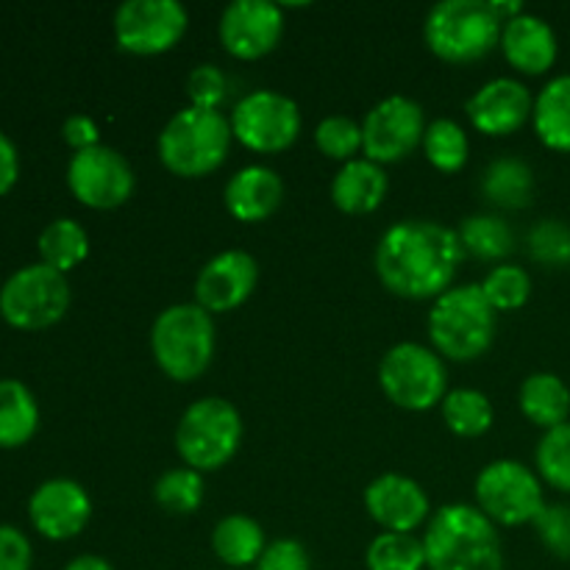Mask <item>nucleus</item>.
<instances>
[{
  "mask_svg": "<svg viewBox=\"0 0 570 570\" xmlns=\"http://www.w3.org/2000/svg\"><path fill=\"white\" fill-rule=\"evenodd\" d=\"M504 22L493 14L490 0H443L423 22V39L438 59L449 65H473L499 48Z\"/></svg>",
  "mask_w": 570,
  "mask_h": 570,
  "instance_id": "5",
  "label": "nucleus"
},
{
  "mask_svg": "<svg viewBox=\"0 0 570 570\" xmlns=\"http://www.w3.org/2000/svg\"><path fill=\"white\" fill-rule=\"evenodd\" d=\"M482 193L490 204L501 209H523L534 195L532 167L521 159H499L488 167L482 178Z\"/></svg>",
  "mask_w": 570,
  "mask_h": 570,
  "instance_id": "28",
  "label": "nucleus"
},
{
  "mask_svg": "<svg viewBox=\"0 0 570 570\" xmlns=\"http://www.w3.org/2000/svg\"><path fill=\"white\" fill-rule=\"evenodd\" d=\"M232 139V122L220 111L187 106L161 128L156 150L173 176L204 178L226 161Z\"/></svg>",
  "mask_w": 570,
  "mask_h": 570,
  "instance_id": "3",
  "label": "nucleus"
},
{
  "mask_svg": "<svg viewBox=\"0 0 570 570\" xmlns=\"http://www.w3.org/2000/svg\"><path fill=\"white\" fill-rule=\"evenodd\" d=\"M89 254V237L87 228L81 223L70 220V217H59V220L48 223L39 234V256L42 265L53 267L59 273H70L87 259Z\"/></svg>",
  "mask_w": 570,
  "mask_h": 570,
  "instance_id": "27",
  "label": "nucleus"
},
{
  "mask_svg": "<svg viewBox=\"0 0 570 570\" xmlns=\"http://www.w3.org/2000/svg\"><path fill=\"white\" fill-rule=\"evenodd\" d=\"M365 566L367 570H423L426 568L423 540H417L415 534L382 532L367 546Z\"/></svg>",
  "mask_w": 570,
  "mask_h": 570,
  "instance_id": "32",
  "label": "nucleus"
},
{
  "mask_svg": "<svg viewBox=\"0 0 570 570\" xmlns=\"http://www.w3.org/2000/svg\"><path fill=\"white\" fill-rule=\"evenodd\" d=\"M61 137H65V142L70 145L76 154L78 150H89V148H95V145H100L98 126H95L92 117H87V115L67 117L65 126H61Z\"/></svg>",
  "mask_w": 570,
  "mask_h": 570,
  "instance_id": "42",
  "label": "nucleus"
},
{
  "mask_svg": "<svg viewBox=\"0 0 570 570\" xmlns=\"http://www.w3.org/2000/svg\"><path fill=\"white\" fill-rule=\"evenodd\" d=\"M501 50L504 59L515 67L523 76H543L554 67L560 45H557V33L543 17L538 14H518L515 20L504 22L501 31Z\"/></svg>",
  "mask_w": 570,
  "mask_h": 570,
  "instance_id": "20",
  "label": "nucleus"
},
{
  "mask_svg": "<svg viewBox=\"0 0 570 570\" xmlns=\"http://www.w3.org/2000/svg\"><path fill=\"white\" fill-rule=\"evenodd\" d=\"M234 139L254 154H282L298 139L301 109L293 98L273 89L248 92L232 111Z\"/></svg>",
  "mask_w": 570,
  "mask_h": 570,
  "instance_id": "11",
  "label": "nucleus"
},
{
  "mask_svg": "<svg viewBox=\"0 0 570 570\" xmlns=\"http://www.w3.org/2000/svg\"><path fill=\"white\" fill-rule=\"evenodd\" d=\"M31 540H28L17 527L0 523V570H31Z\"/></svg>",
  "mask_w": 570,
  "mask_h": 570,
  "instance_id": "41",
  "label": "nucleus"
},
{
  "mask_svg": "<svg viewBox=\"0 0 570 570\" xmlns=\"http://www.w3.org/2000/svg\"><path fill=\"white\" fill-rule=\"evenodd\" d=\"M465 259L454 228L432 220H404L382 234L376 245V276L406 301L440 298Z\"/></svg>",
  "mask_w": 570,
  "mask_h": 570,
  "instance_id": "1",
  "label": "nucleus"
},
{
  "mask_svg": "<svg viewBox=\"0 0 570 570\" xmlns=\"http://www.w3.org/2000/svg\"><path fill=\"white\" fill-rule=\"evenodd\" d=\"M521 412L543 432L562 426L570 417V390L557 373H532L521 384Z\"/></svg>",
  "mask_w": 570,
  "mask_h": 570,
  "instance_id": "24",
  "label": "nucleus"
},
{
  "mask_svg": "<svg viewBox=\"0 0 570 570\" xmlns=\"http://www.w3.org/2000/svg\"><path fill=\"white\" fill-rule=\"evenodd\" d=\"M387 195V173L371 159L345 161L332 181V200L345 215H371Z\"/></svg>",
  "mask_w": 570,
  "mask_h": 570,
  "instance_id": "22",
  "label": "nucleus"
},
{
  "mask_svg": "<svg viewBox=\"0 0 570 570\" xmlns=\"http://www.w3.org/2000/svg\"><path fill=\"white\" fill-rule=\"evenodd\" d=\"M223 200L234 220L262 223L282 206L284 181L273 167L248 165L228 178Z\"/></svg>",
  "mask_w": 570,
  "mask_h": 570,
  "instance_id": "21",
  "label": "nucleus"
},
{
  "mask_svg": "<svg viewBox=\"0 0 570 570\" xmlns=\"http://www.w3.org/2000/svg\"><path fill=\"white\" fill-rule=\"evenodd\" d=\"M379 384L399 410L426 412L449 395V371L434 348L399 343L379 362Z\"/></svg>",
  "mask_w": 570,
  "mask_h": 570,
  "instance_id": "8",
  "label": "nucleus"
},
{
  "mask_svg": "<svg viewBox=\"0 0 570 570\" xmlns=\"http://www.w3.org/2000/svg\"><path fill=\"white\" fill-rule=\"evenodd\" d=\"M65 570H115V568H111L109 562L104 560V557L81 554V557H76V560H72V562H67Z\"/></svg>",
  "mask_w": 570,
  "mask_h": 570,
  "instance_id": "45",
  "label": "nucleus"
},
{
  "mask_svg": "<svg viewBox=\"0 0 570 570\" xmlns=\"http://www.w3.org/2000/svg\"><path fill=\"white\" fill-rule=\"evenodd\" d=\"M154 499L170 515H189L204 504V476L193 468H173L154 484Z\"/></svg>",
  "mask_w": 570,
  "mask_h": 570,
  "instance_id": "33",
  "label": "nucleus"
},
{
  "mask_svg": "<svg viewBox=\"0 0 570 570\" xmlns=\"http://www.w3.org/2000/svg\"><path fill=\"white\" fill-rule=\"evenodd\" d=\"M39 429V406L17 379H0V449H22Z\"/></svg>",
  "mask_w": 570,
  "mask_h": 570,
  "instance_id": "25",
  "label": "nucleus"
},
{
  "mask_svg": "<svg viewBox=\"0 0 570 570\" xmlns=\"http://www.w3.org/2000/svg\"><path fill=\"white\" fill-rule=\"evenodd\" d=\"M495 315L479 284H460L434 298L429 312V337L445 360H479L493 345Z\"/></svg>",
  "mask_w": 570,
  "mask_h": 570,
  "instance_id": "4",
  "label": "nucleus"
},
{
  "mask_svg": "<svg viewBox=\"0 0 570 570\" xmlns=\"http://www.w3.org/2000/svg\"><path fill=\"white\" fill-rule=\"evenodd\" d=\"M532 126L540 142L557 154H570V72L546 83L534 98Z\"/></svg>",
  "mask_w": 570,
  "mask_h": 570,
  "instance_id": "23",
  "label": "nucleus"
},
{
  "mask_svg": "<svg viewBox=\"0 0 570 570\" xmlns=\"http://www.w3.org/2000/svg\"><path fill=\"white\" fill-rule=\"evenodd\" d=\"M423 134H426V117L421 104L406 95H390L367 111L362 122V150L365 159L376 165H393L421 148Z\"/></svg>",
  "mask_w": 570,
  "mask_h": 570,
  "instance_id": "13",
  "label": "nucleus"
},
{
  "mask_svg": "<svg viewBox=\"0 0 570 570\" xmlns=\"http://www.w3.org/2000/svg\"><path fill=\"white\" fill-rule=\"evenodd\" d=\"M443 421L456 438H482L493 426V404L484 393L471 387L451 390L443 399Z\"/></svg>",
  "mask_w": 570,
  "mask_h": 570,
  "instance_id": "29",
  "label": "nucleus"
},
{
  "mask_svg": "<svg viewBox=\"0 0 570 570\" xmlns=\"http://www.w3.org/2000/svg\"><path fill=\"white\" fill-rule=\"evenodd\" d=\"M67 187L87 209L109 212L126 204L134 193V170L126 156L106 145L72 154L67 165Z\"/></svg>",
  "mask_w": 570,
  "mask_h": 570,
  "instance_id": "14",
  "label": "nucleus"
},
{
  "mask_svg": "<svg viewBox=\"0 0 570 570\" xmlns=\"http://www.w3.org/2000/svg\"><path fill=\"white\" fill-rule=\"evenodd\" d=\"M70 309V282L65 273L42 265H26L0 287V317L20 332L56 326Z\"/></svg>",
  "mask_w": 570,
  "mask_h": 570,
  "instance_id": "9",
  "label": "nucleus"
},
{
  "mask_svg": "<svg viewBox=\"0 0 570 570\" xmlns=\"http://www.w3.org/2000/svg\"><path fill=\"white\" fill-rule=\"evenodd\" d=\"M476 504L501 527H523L546 510L540 476L518 460H495L476 476Z\"/></svg>",
  "mask_w": 570,
  "mask_h": 570,
  "instance_id": "10",
  "label": "nucleus"
},
{
  "mask_svg": "<svg viewBox=\"0 0 570 570\" xmlns=\"http://www.w3.org/2000/svg\"><path fill=\"white\" fill-rule=\"evenodd\" d=\"M33 529L48 540H72L87 529L92 518L89 493L72 479H48L28 501Z\"/></svg>",
  "mask_w": 570,
  "mask_h": 570,
  "instance_id": "17",
  "label": "nucleus"
},
{
  "mask_svg": "<svg viewBox=\"0 0 570 570\" xmlns=\"http://www.w3.org/2000/svg\"><path fill=\"white\" fill-rule=\"evenodd\" d=\"M189 14L178 0H126L115 11V39L126 53L159 56L187 33Z\"/></svg>",
  "mask_w": 570,
  "mask_h": 570,
  "instance_id": "12",
  "label": "nucleus"
},
{
  "mask_svg": "<svg viewBox=\"0 0 570 570\" xmlns=\"http://www.w3.org/2000/svg\"><path fill=\"white\" fill-rule=\"evenodd\" d=\"M243 443V417L226 399H200L187 406L176 426V451L198 473L220 471Z\"/></svg>",
  "mask_w": 570,
  "mask_h": 570,
  "instance_id": "7",
  "label": "nucleus"
},
{
  "mask_svg": "<svg viewBox=\"0 0 570 570\" xmlns=\"http://www.w3.org/2000/svg\"><path fill=\"white\" fill-rule=\"evenodd\" d=\"M534 98L518 78H493L473 92L465 111L476 131L488 137H510L532 120Z\"/></svg>",
  "mask_w": 570,
  "mask_h": 570,
  "instance_id": "18",
  "label": "nucleus"
},
{
  "mask_svg": "<svg viewBox=\"0 0 570 570\" xmlns=\"http://www.w3.org/2000/svg\"><path fill=\"white\" fill-rule=\"evenodd\" d=\"M17 178H20V154L14 142L0 131V198L14 187Z\"/></svg>",
  "mask_w": 570,
  "mask_h": 570,
  "instance_id": "43",
  "label": "nucleus"
},
{
  "mask_svg": "<svg viewBox=\"0 0 570 570\" xmlns=\"http://www.w3.org/2000/svg\"><path fill=\"white\" fill-rule=\"evenodd\" d=\"M212 549L217 560L232 568L256 566L267 549L265 529L248 515H226L212 532Z\"/></svg>",
  "mask_w": 570,
  "mask_h": 570,
  "instance_id": "26",
  "label": "nucleus"
},
{
  "mask_svg": "<svg viewBox=\"0 0 570 570\" xmlns=\"http://www.w3.org/2000/svg\"><path fill=\"white\" fill-rule=\"evenodd\" d=\"M534 465L546 484L570 495V421L540 438Z\"/></svg>",
  "mask_w": 570,
  "mask_h": 570,
  "instance_id": "34",
  "label": "nucleus"
},
{
  "mask_svg": "<svg viewBox=\"0 0 570 570\" xmlns=\"http://www.w3.org/2000/svg\"><path fill=\"white\" fill-rule=\"evenodd\" d=\"M529 250L546 265H568L570 262V232L562 223L543 220L529 234Z\"/></svg>",
  "mask_w": 570,
  "mask_h": 570,
  "instance_id": "37",
  "label": "nucleus"
},
{
  "mask_svg": "<svg viewBox=\"0 0 570 570\" xmlns=\"http://www.w3.org/2000/svg\"><path fill=\"white\" fill-rule=\"evenodd\" d=\"M429 570H504L495 523L479 507L445 504L423 534Z\"/></svg>",
  "mask_w": 570,
  "mask_h": 570,
  "instance_id": "2",
  "label": "nucleus"
},
{
  "mask_svg": "<svg viewBox=\"0 0 570 570\" xmlns=\"http://www.w3.org/2000/svg\"><path fill=\"white\" fill-rule=\"evenodd\" d=\"M423 156L429 159V165L440 173H456L465 167L468 154H471V142H468V134L460 122L454 120H434L426 126L423 134Z\"/></svg>",
  "mask_w": 570,
  "mask_h": 570,
  "instance_id": "31",
  "label": "nucleus"
},
{
  "mask_svg": "<svg viewBox=\"0 0 570 570\" xmlns=\"http://www.w3.org/2000/svg\"><path fill=\"white\" fill-rule=\"evenodd\" d=\"M259 282V265L245 250H223L200 267L195 278V304L209 315H223L243 306Z\"/></svg>",
  "mask_w": 570,
  "mask_h": 570,
  "instance_id": "16",
  "label": "nucleus"
},
{
  "mask_svg": "<svg viewBox=\"0 0 570 570\" xmlns=\"http://www.w3.org/2000/svg\"><path fill=\"white\" fill-rule=\"evenodd\" d=\"M215 321L198 304H176L159 312L150 328V351L173 382H195L215 356Z\"/></svg>",
  "mask_w": 570,
  "mask_h": 570,
  "instance_id": "6",
  "label": "nucleus"
},
{
  "mask_svg": "<svg viewBox=\"0 0 570 570\" xmlns=\"http://www.w3.org/2000/svg\"><path fill=\"white\" fill-rule=\"evenodd\" d=\"M217 33L228 56L256 61L282 42L284 9L271 0H234L223 9Z\"/></svg>",
  "mask_w": 570,
  "mask_h": 570,
  "instance_id": "15",
  "label": "nucleus"
},
{
  "mask_svg": "<svg viewBox=\"0 0 570 570\" xmlns=\"http://www.w3.org/2000/svg\"><path fill=\"white\" fill-rule=\"evenodd\" d=\"M540 540H543L546 549L551 551L560 560H570V507L568 504H546V510L540 512L538 521Z\"/></svg>",
  "mask_w": 570,
  "mask_h": 570,
  "instance_id": "39",
  "label": "nucleus"
},
{
  "mask_svg": "<svg viewBox=\"0 0 570 570\" xmlns=\"http://www.w3.org/2000/svg\"><path fill=\"white\" fill-rule=\"evenodd\" d=\"M495 312H515L532 298V276L518 265H499L479 284Z\"/></svg>",
  "mask_w": 570,
  "mask_h": 570,
  "instance_id": "35",
  "label": "nucleus"
},
{
  "mask_svg": "<svg viewBox=\"0 0 570 570\" xmlns=\"http://www.w3.org/2000/svg\"><path fill=\"white\" fill-rule=\"evenodd\" d=\"M315 145L326 159L354 161L362 150V126L345 115H332L317 122Z\"/></svg>",
  "mask_w": 570,
  "mask_h": 570,
  "instance_id": "36",
  "label": "nucleus"
},
{
  "mask_svg": "<svg viewBox=\"0 0 570 570\" xmlns=\"http://www.w3.org/2000/svg\"><path fill=\"white\" fill-rule=\"evenodd\" d=\"M365 510L384 532L412 534L429 518V495L415 479L384 473L367 484Z\"/></svg>",
  "mask_w": 570,
  "mask_h": 570,
  "instance_id": "19",
  "label": "nucleus"
},
{
  "mask_svg": "<svg viewBox=\"0 0 570 570\" xmlns=\"http://www.w3.org/2000/svg\"><path fill=\"white\" fill-rule=\"evenodd\" d=\"M490 9L501 22H510L518 14H523V3H518V0H490Z\"/></svg>",
  "mask_w": 570,
  "mask_h": 570,
  "instance_id": "44",
  "label": "nucleus"
},
{
  "mask_svg": "<svg viewBox=\"0 0 570 570\" xmlns=\"http://www.w3.org/2000/svg\"><path fill=\"white\" fill-rule=\"evenodd\" d=\"M189 106L198 109L220 111V104L226 100V76L215 65H198L187 78Z\"/></svg>",
  "mask_w": 570,
  "mask_h": 570,
  "instance_id": "38",
  "label": "nucleus"
},
{
  "mask_svg": "<svg viewBox=\"0 0 570 570\" xmlns=\"http://www.w3.org/2000/svg\"><path fill=\"white\" fill-rule=\"evenodd\" d=\"M462 250L482 262H495V259H504V256L512 254V228L507 226V220L495 215H473L468 220H462L460 232Z\"/></svg>",
  "mask_w": 570,
  "mask_h": 570,
  "instance_id": "30",
  "label": "nucleus"
},
{
  "mask_svg": "<svg viewBox=\"0 0 570 570\" xmlns=\"http://www.w3.org/2000/svg\"><path fill=\"white\" fill-rule=\"evenodd\" d=\"M256 570H312L309 551L298 540H273L262 551Z\"/></svg>",
  "mask_w": 570,
  "mask_h": 570,
  "instance_id": "40",
  "label": "nucleus"
}]
</instances>
